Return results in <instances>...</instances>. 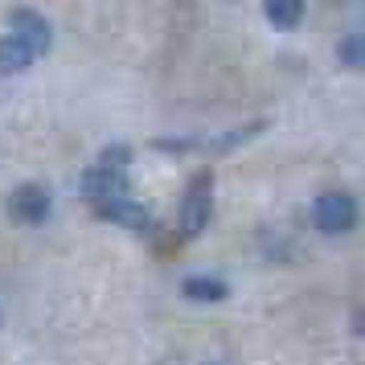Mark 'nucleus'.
<instances>
[{"mask_svg": "<svg viewBox=\"0 0 365 365\" xmlns=\"http://www.w3.org/2000/svg\"><path fill=\"white\" fill-rule=\"evenodd\" d=\"M128 165H132V148H128V144H111V148H103L99 160L83 173V197L91 201V205L128 197V193H132Z\"/></svg>", "mask_w": 365, "mask_h": 365, "instance_id": "obj_2", "label": "nucleus"}, {"mask_svg": "<svg viewBox=\"0 0 365 365\" xmlns=\"http://www.w3.org/2000/svg\"><path fill=\"white\" fill-rule=\"evenodd\" d=\"M181 296L193 304H222L230 296V283L217 275H189V279H181Z\"/></svg>", "mask_w": 365, "mask_h": 365, "instance_id": "obj_7", "label": "nucleus"}, {"mask_svg": "<svg viewBox=\"0 0 365 365\" xmlns=\"http://www.w3.org/2000/svg\"><path fill=\"white\" fill-rule=\"evenodd\" d=\"M53 210V197L46 185H21L9 193V217L17 226H41Z\"/></svg>", "mask_w": 365, "mask_h": 365, "instance_id": "obj_5", "label": "nucleus"}, {"mask_svg": "<svg viewBox=\"0 0 365 365\" xmlns=\"http://www.w3.org/2000/svg\"><path fill=\"white\" fill-rule=\"evenodd\" d=\"M95 214H99L103 222H111V226H123V230H148V226H152L148 205H140L132 193H128V197H115V201L95 205Z\"/></svg>", "mask_w": 365, "mask_h": 365, "instance_id": "obj_6", "label": "nucleus"}, {"mask_svg": "<svg viewBox=\"0 0 365 365\" xmlns=\"http://www.w3.org/2000/svg\"><path fill=\"white\" fill-rule=\"evenodd\" d=\"M263 17L271 21V29L292 34L299 21H304V4L299 0H271V4H263Z\"/></svg>", "mask_w": 365, "mask_h": 365, "instance_id": "obj_8", "label": "nucleus"}, {"mask_svg": "<svg viewBox=\"0 0 365 365\" xmlns=\"http://www.w3.org/2000/svg\"><path fill=\"white\" fill-rule=\"evenodd\" d=\"M210 217H214V177L197 173L181 197V234L185 238H197L210 226Z\"/></svg>", "mask_w": 365, "mask_h": 365, "instance_id": "obj_3", "label": "nucleus"}, {"mask_svg": "<svg viewBox=\"0 0 365 365\" xmlns=\"http://www.w3.org/2000/svg\"><path fill=\"white\" fill-rule=\"evenodd\" d=\"M50 21L37 17L34 9H17L9 21V34H0V74H21L50 50Z\"/></svg>", "mask_w": 365, "mask_h": 365, "instance_id": "obj_1", "label": "nucleus"}, {"mask_svg": "<svg viewBox=\"0 0 365 365\" xmlns=\"http://www.w3.org/2000/svg\"><path fill=\"white\" fill-rule=\"evenodd\" d=\"M312 226L320 234H349L357 226V201L349 193H320L312 201Z\"/></svg>", "mask_w": 365, "mask_h": 365, "instance_id": "obj_4", "label": "nucleus"}, {"mask_svg": "<svg viewBox=\"0 0 365 365\" xmlns=\"http://www.w3.org/2000/svg\"><path fill=\"white\" fill-rule=\"evenodd\" d=\"M336 62H341V66H349V70H361L365 50H361V34H357V29L336 41Z\"/></svg>", "mask_w": 365, "mask_h": 365, "instance_id": "obj_9", "label": "nucleus"}]
</instances>
